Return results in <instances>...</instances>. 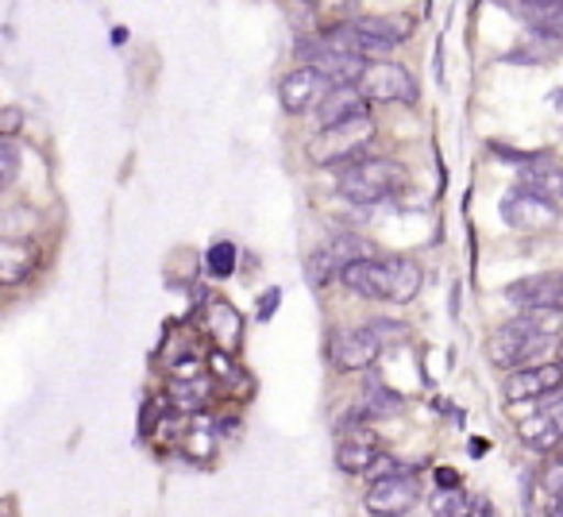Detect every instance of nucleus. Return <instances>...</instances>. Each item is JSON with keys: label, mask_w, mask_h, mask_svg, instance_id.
Here are the masks:
<instances>
[{"label": "nucleus", "mask_w": 563, "mask_h": 517, "mask_svg": "<svg viewBox=\"0 0 563 517\" xmlns=\"http://www.w3.org/2000/svg\"><path fill=\"white\" fill-rule=\"evenodd\" d=\"M317 117H321V128L329 132V128H340L347 124V120H360L367 117V97H363V89H332L329 97H324V105L317 109Z\"/></svg>", "instance_id": "nucleus-18"}, {"label": "nucleus", "mask_w": 563, "mask_h": 517, "mask_svg": "<svg viewBox=\"0 0 563 517\" xmlns=\"http://www.w3.org/2000/svg\"><path fill=\"white\" fill-rule=\"evenodd\" d=\"M509 12L521 16L548 43L563 40V0H525V4H509Z\"/></svg>", "instance_id": "nucleus-17"}, {"label": "nucleus", "mask_w": 563, "mask_h": 517, "mask_svg": "<svg viewBox=\"0 0 563 517\" xmlns=\"http://www.w3.org/2000/svg\"><path fill=\"white\" fill-rule=\"evenodd\" d=\"M563 383V367L560 363H540V367H525V371H514L506 378V402H525V398H540V394L555 391Z\"/></svg>", "instance_id": "nucleus-14"}, {"label": "nucleus", "mask_w": 563, "mask_h": 517, "mask_svg": "<svg viewBox=\"0 0 563 517\" xmlns=\"http://www.w3.org/2000/svg\"><path fill=\"white\" fill-rule=\"evenodd\" d=\"M367 258H375V248H371L363 235L340 232L306 258V278L313 286H324V283H332V278H344L355 263H367Z\"/></svg>", "instance_id": "nucleus-5"}, {"label": "nucleus", "mask_w": 563, "mask_h": 517, "mask_svg": "<svg viewBox=\"0 0 563 517\" xmlns=\"http://www.w3.org/2000/svg\"><path fill=\"white\" fill-rule=\"evenodd\" d=\"M212 371H220V375H235V367L228 363V355H224V352L212 355Z\"/></svg>", "instance_id": "nucleus-28"}, {"label": "nucleus", "mask_w": 563, "mask_h": 517, "mask_svg": "<svg viewBox=\"0 0 563 517\" xmlns=\"http://www.w3.org/2000/svg\"><path fill=\"white\" fill-rule=\"evenodd\" d=\"M32 248L27 243H20L16 235H9V240H0V283L4 286H16L20 278L32 271Z\"/></svg>", "instance_id": "nucleus-19"}, {"label": "nucleus", "mask_w": 563, "mask_h": 517, "mask_svg": "<svg viewBox=\"0 0 563 517\" xmlns=\"http://www.w3.org/2000/svg\"><path fill=\"white\" fill-rule=\"evenodd\" d=\"M367 409L371 414H394V409H401V398L386 391L383 383H375V386H367Z\"/></svg>", "instance_id": "nucleus-25"}, {"label": "nucleus", "mask_w": 563, "mask_h": 517, "mask_svg": "<svg viewBox=\"0 0 563 517\" xmlns=\"http://www.w3.org/2000/svg\"><path fill=\"white\" fill-rule=\"evenodd\" d=\"M20 174V147L16 140H0V186L9 189Z\"/></svg>", "instance_id": "nucleus-24"}, {"label": "nucleus", "mask_w": 563, "mask_h": 517, "mask_svg": "<svg viewBox=\"0 0 563 517\" xmlns=\"http://www.w3.org/2000/svg\"><path fill=\"white\" fill-rule=\"evenodd\" d=\"M517 437L525 440L537 452H552L563 444V394L560 398H548L537 414H529L525 421H517Z\"/></svg>", "instance_id": "nucleus-11"}, {"label": "nucleus", "mask_w": 563, "mask_h": 517, "mask_svg": "<svg viewBox=\"0 0 563 517\" xmlns=\"http://www.w3.org/2000/svg\"><path fill=\"white\" fill-rule=\"evenodd\" d=\"M506 298L525 314H563V275H532L506 290Z\"/></svg>", "instance_id": "nucleus-9"}, {"label": "nucleus", "mask_w": 563, "mask_h": 517, "mask_svg": "<svg viewBox=\"0 0 563 517\" xmlns=\"http://www.w3.org/2000/svg\"><path fill=\"white\" fill-rule=\"evenodd\" d=\"M560 463H563V444H560Z\"/></svg>", "instance_id": "nucleus-31"}, {"label": "nucleus", "mask_w": 563, "mask_h": 517, "mask_svg": "<svg viewBox=\"0 0 563 517\" xmlns=\"http://www.w3.org/2000/svg\"><path fill=\"white\" fill-rule=\"evenodd\" d=\"M263 298H266V301H263V309H258V317L266 321V317H271V309H274V301H278L282 294H278V290H271V294H263Z\"/></svg>", "instance_id": "nucleus-29"}, {"label": "nucleus", "mask_w": 563, "mask_h": 517, "mask_svg": "<svg viewBox=\"0 0 563 517\" xmlns=\"http://www.w3.org/2000/svg\"><path fill=\"white\" fill-rule=\"evenodd\" d=\"M16 128H20V109H4V140H12Z\"/></svg>", "instance_id": "nucleus-27"}, {"label": "nucleus", "mask_w": 563, "mask_h": 517, "mask_svg": "<svg viewBox=\"0 0 563 517\" xmlns=\"http://www.w3.org/2000/svg\"><path fill=\"white\" fill-rule=\"evenodd\" d=\"M209 383L205 378H174L170 383V406L178 414H197V409L209 406Z\"/></svg>", "instance_id": "nucleus-20"}, {"label": "nucleus", "mask_w": 563, "mask_h": 517, "mask_svg": "<svg viewBox=\"0 0 563 517\" xmlns=\"http://www.w3.org/2000/svg\"><path fill=\"white\" fill-rule=\"evenodd\" d=\"M560 367H563V340H560Z\"/></svg>", "instance_id": "nucleus-30"}, {"label": "nucleus", "mask_w": 563, "mask_h": 517, "mask_svg": "<svg viewBox=\"0 0 563 517\" xmlns=\"http://www.w3.org/2000/svg\"><path fill=\"white\" fill-rule=\"evenodd\" d=\"M544 491H548V517H563V463L548 471Z\"/></svg>", "instance_id": "nucleus-26"}, {"label": "nucleus", "mask_w": 563, "mask_h": 517, "mask_svg": "<svg viewBox=\"0 0 563 517\" xmlns=\"http://www.w3.org/2000/svg\"><path fill=\"white\" fill-rule=\"evenodd\" d=\"M360 89L367 101H413L417 97V86H413V78H409V70H401V66H394V63L371 66Z\"/></svg>", "instance_id": "nucleus-13"}, {"label": "nucleus", "mask_w": 563, "mask_h": 517, "mask_svg": "<svg viewBox=\"0 0 563 517\" xmlns=\"http://www.w3.org/2000/svg\"><path fill=\"white\" fill-rule=\"evenodd\" d=\"M371 140H375V120L360 117V120H347L340 128H329V132L317 135V143L309 147V158L317 166H355V163H367V151Z\"/></svg>", "instance_id": "nucleus-4"}, {"label": "nucleus", "mask_w": 563, "mask_h": 517, "mask_svg": "<svg viewBox=\"0 0 563 517\" xmlns=\"http://www.w3.org/2000/svg\"><path fill=\"white\" fill-rule=\"evenodd\" d=\"M375 460H378V440L367 429H347V437L336 444V463L347 475H363V471L375 468Z\"/></svg>", "instance_id": "nucleus-16"}, {"label": "nucleus", "mask_w": 563, "mask_h": 517, "mask_svg": "<svg viewBox=\"0 0 563 517\" xmlns=\"http://www.w3.org/2000/svg\"><path fill=\"white\" fill-rule=\"evenodd\" d=\"M217 317H220V324H209V332L224 348H235V344H240V329H243L240 314H235L232 306H224V301H217V306H209V321H217Z\"/></svg>", "instance_id": "nucleus-21"}, {"label": "nucleus", "mask_w": 563, "mask_h": 517, "mask_svg": "<svg viewBox=\"0 0 563 517\" xmlns=\"http://www.w3.org/2000/svg\"><path fill=\"white\" fill-rule=\"evenodd\" d=\"M432 517H471V498L463 486H440L432 494Z\"/></svg>", "instance_id": "nucleus-22"}, {"label": "nucleus", "mask_w": 563, "mask_h": 517, "mask_svg": "<svg viewBox=\"0 0 563 517\" xmlns=\"http://www.w3.org/2000/svg\"><path fill=\"white\" fill-rule=\"evenodd\" d=\"M329 86H332L329 78H321L317 70L301 66V70H294L290 78L282 81V86H278V97H282V105H286V112H309L313 105L321 109L324 97L332 94Z\"/></svg>", "instance_id": "nucleus-12"}, {"label": "nucleus", "mask_w": 563, "mask_h": 517, "mask_svg": "<svg viewBox=\"0 0 563 517\" xmlns=\"http://www.w3.org/2000/svg\"><path fill=\"white\" fill-rule=\"evenodd\" d=\"M205 267H209V275L212 278H228L235 271V248L228 240H220V243H212L209 248V255H205Z\"/></svg>", "instance_id": "nucleus-23"}, {"label": "nucleus", "mask_w": 563, "mask_h": 517, "mask_svg": "<svg viewBox=\"0 0 563 517\" xmlns=\"http://www.w3.org/2000/svg\"><path fill=\"white\" fill-rule=\"evenodd\" d=\"M344 283L355 294L371 301H394V306H406L421 290V267L409 263V258H367V263H355L344 275Z\"/></svg>", "instance_id": "nucleus-2"}, {"label": "nucleus", "mask_w": 563, "mask_h": 517, "mask_svg": "<svg viewBox=\"0 0 563 517\" xmlns=\"http://www.w3.org/2000/svg\"><path fill=\"white\" fill-rule=\"evenodd\" d=\"M563 314H521L490 337V360L498 367H540L537 360L555 352Z\"/></svg>", "instance_id": "nucleus-1"}, {"label": "nucleus", "mask_w": 563, "mask_h": 517, "mask_svg": "<svg viewBox=\"0 0 563 517\" xmlns=\"http://www.w3.org/2000/svg\"><path fill=\"white\" fill-rule=\"evenodd\" d=\"M406 186V166L394 158H367V163L344 166L336 178V189L355 205H378Z\"/></svg>", "instance_id": "nucleus-3"}, {"label": "nucleus", "mask_w": 563, "mask_h": 517, "mask_svg": "<svg viewBox=\"0 0 563 517\" xmlns=\"http://www.w3.org/2000/svg\"><path fill=\"white\" fill-rule=\"evenodd\" d=\"M417 498H421V483H417V475L394 471V475L375 479V486L367 491V509L375 517H401L417 506Z\"/></svg>", "instance_id": "nucleus-7"}, {"label": "nucleus", "mask_w": 563, "mask_h": 517, "mask_svg": "<svg viewBox=\"0 0 563 517\" xmlns=\"http://www.w3.org/2000/svg\"><path fill=\"white\" fill-rule=\"evenodd\" d=\"M501 217L514 228H521V232H544V228L555 224L560 209H555V201H544V197L517 186L514 194H506V201H501Z\"/></svg>", "instance_id": "nucleus-10"}, {"label": "nucleus", "mask_w": 563, "mask_h": 517, "mask_svg": "<svg viewBox=\"0 0 563 517\" xmlns=\"http://www.w3.org/2000/svg\"><path fill=\"white\" fill-rule=\"evenodd\" d=\"M521 189L544 197V201H560L563 197V166L552 155H532L521 166Z\"/></svg>", "instance_id": "nucleus-15"}, {"label": "nucleus", "mask_w": 563, "mask_h": 517, "mask_svg": "<svg viewBox=\"0 0 563 517\" xmlns=\"http://www.w3.org/2000/svg\"><path fill=\"white\" fill-rule=\"evenodd\" d=\"M301 63L309 66V70H317L321 78L332 81V89H352L355 81L367 78L371 66L363 63V55H355V51H344V47H332L329 40H309L301 43Z\"/></svg>", "instance_id": "nucleus-6"}, {"label": "nucleus", "mask_w": 563, "mask_h": 517, "mask_svg": "<svg viewBox=\"0 0 563 517\" xmlns=\"http://www.w3.org/2000/svg\"><path fill=\"white\" fill-rule=\"evenodd\" d=\"M329 355H332V367L340 371H367L383 355V337L371 324L367 329H344L329 340Z\"/></svg>", "instance_id": "nucleus-8"}]
</instances>
